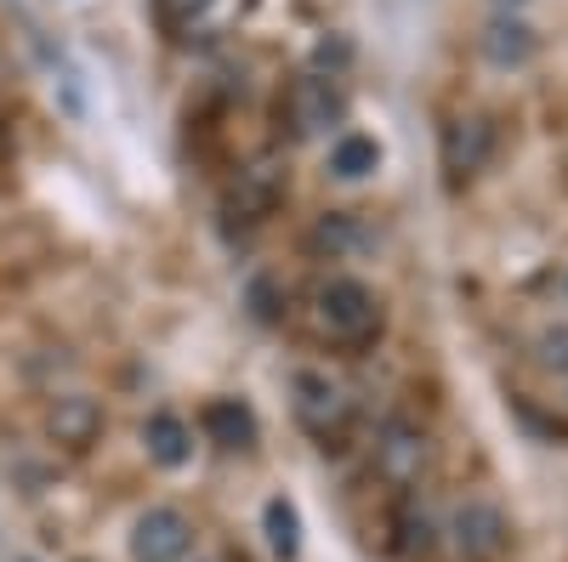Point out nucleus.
I'll use <instances>...</instances> for the list:
<instances>
[{
	"label": "nucleus",
	"mask_w": 568,
	"mask_h": 562,
	"mask_svg": "<svg viewBox=\"0 0 568 562\" xmlns=\"http://www.w3.org/2000/svg\"><path fill=\"white\" fill-rule=\"evenodd\" d=\"M382 324H387L382 302H375V290L364 285V278L336 273V278H324V285H318V296H313V330H318V341L358 352V347H369L375 336H382Z\"/></svg>",
	"instance_id": "nucleus-1"
},
{
	"label": "nucleus",
	"mask_w": 568,
	"mask_h": 562,
	"mask_svg": "<svg viewBox=\"0 0 568 562\" xmlns=\"http://www.w3.org/2000/svg\"><path fill=\"white\" fill-rule=\"evenodd\" d=\"M347 103H342V91L336 80H324V74H302L284 85V98H278V120L284 131L296 136V143H307V136H324L329 125H342Z\"/></svg>",
	"instance_id": "nucleus-2"
},
{
	"label": "nucleus",
	"mask_w": 568,
	"mask_h": 562,
	"mask_svg": "<svg viewBox=\"0 0 568 562\" xmlns=\"http://www.w3.org/2000/svg\"><path fill=\"white\" fill-rule=\"evenodd\" d=\"M291 392H296V420L324 449H336L347 438V427H353V398L329 381V375H318V369H302L291 381Z\"/></svg>",
	"instance_id": "nucleus-3"
},
{
	"label": "nucleus",
	"mask_w": 568,
	"mask_h": 562,
	"mask_svg": "<svg viewBox=\"0 0 568 562\" xmlns=\"http://www.w3.org/2000/svg\"><path fill=\"white\" fill-rule=\"evenodd\" d=\"M426 466H433V438L415 420H387L382 438H375V478L404 494L426 478Z\"/></svg>",
	"instance_id": "nucleus-4"
},
{
	"label": "nucleus",
	"mask_w": 568,
	"mask_h": 562,
	"mask_svg": "<svg viewBox=\"0 0 568 562\" xmlns=\"http://www.w3.org/2000/svg\"><path fill=\"white\" fill-rule=\"evenodd\" d=\"M194 545V523L176 505H149L131 523V562H182Z\"/></svg>",
	"instance_id": "nucleus-5"
},
{
	"label": "nucleus",
	"mask_w": 568,
	"mask_h": 562,
	"mask_svg": "<svg viewBox=\"0 0 568 562\" xmlns=\"http://www.w3.org/2000/svg\"><path fill=\"white\" fill-rule=\"evenodd\" d=\"M278 200H284V171L262 160V165H245L240 176L222 187V216L256 227V222H267L278 211Z\"/></svg>",
	"instance_id": "nucleus-6"
},
{
	"label": "nucleus",
	"mask_w": 568,
	"mask_h": 562,
	"mask_svg": "<svg viewBox=\"0 0 568 562\" xmlns=\"http://www.w3.org/2000/svg\"><path fill=\"white\" fill-rule=\"evenodd\" d=\"M455 545L471 562H495L511 545V523L495 500H460L455 505Z\"/></svg>",
	"instance_id": "nucleus-7"
},
{
	"label": "nucleus",
	"mask_w": 568,
	"mask_h": 562,
	"mask_svg": "<svg viewBox=\"0 0 568 562\" xmlns=\"http://www.w3.org/2000/svg\"><path fill=\"white\" fill-rule=\"evenodd\" d=\"M45 438L69 454H85L91 443L103 438V403L85 398V392H63L45 403Z\"/></svg>",
	"instance_id": "nucleus-8"
},
{
	"label": "nucleus",
	"mask_w": 568,
	"mask_h": 562,
	"mask_svg": "<svg viewBox=\"0 0 568 562\" xmlns=\"http://www.w3.org/2000/svg\"><path fill=\"white\" fill-rule=\"evenodd\" d=\"M489 154H495V125L484 114H460V120L444 125V171L455 182L471 176V171H484Z\"/></svg>",
	"instance_id": "nucleus-9"
},
{
	"label": "nucleus",
	"mask_w": 568,
	"mask_h": 562,
	"mask_svg": "<svg viewBox=\"0 0 568 562\" xmlns=\"http://www.w3.org/2000/svg\"><path fill=\"white\" fill-rule=\"evenodd\" d=\"M478 45H484V58H489L495 69H524V63H535V52H540V34H535L524 18L500 12V18L484 23Z\"/></svg>",
	"instance_id": "nucleus-10"
},
{
	"label": "nucleus",
	"mask_w": 568,
	"mask_h": 562,
	"mask_svg": "<svg viewBox=\"0 0 568 562\" xmlns=\"http://www.w3.org/2000/svg\"><path fill=\"white\" fill-rule=\"evenodd\" d=\"M142 449H149L154 466L176 472V466H187V454H194V432H187V420H182V415L154 409L149 420H142Z\"/></svg>",
	"instance_id": "nucleus-11"
},
{
	"label": "nucleus",
	"mask_w": 568,
	"mask_h": 562,
	"mask_svg": "<svg viewBox=\"0 0 568 562\" xmlns=\"http://www.w3.org/2000/svg\"><path fill=\"white\" fill-rule=\"evenodd\" d=\"M200 427H205V438L222 443V449H251V443H256V415H251L240 398H211L205 415H200Z\"/></svg>",
	"instance_id": "nucleus-12"
},
{
	"label": "nucleus",
	"mask_w": 568,
	"mask_h": 562,
	"mask_svg": "<svg viewBox=\"0 0 568 562\" xmlns=\"http://www.w3.org/2000/svg\"><path fill=\"white\" fill-rule=\"evenodd\" d=\"M382 171V143L364 131H342L336 143H329V176H342V182H364Z\"/></svg>",
	"instance_id": "nucleus-13"
},
{
	"label": "nucleus",
	"mask_w": 568,
	"mask_h": 562,
	"mask_svg": "<svg viewBox=\"0 0 568 562\" xmlns=\"http://www.w3.org/2000/svg\"><path fill=\"white\" fill-rule=\"evenodd\" d=\"M262 523H267V545H273L278 562H291V556L302 551V518H296V505L284 500V494H273V500L262 505Z\"/></svg>",
	"instance_id": "nucleus-14"
},
{
	"label": "nucleus",
	"mask_w": 568,
	"mask_h": 562,
	"mask_svg": "<svg viewBox=\"0 0 568 562\" xmlns=\"http://www.w3.org/2000/svg\"><path fill=\"white\" fill-rule=\"evenodd\" d=\"M358 245V227H353V216H324L318 227H313V251H329V256H347Z\"/></svg>",
	"instance_id": "nucleus-15"
},
{
	"label": "nucleus",
	"mask_w": 568,
	"mask_h": 562,
	"mask_svg": "<svg viewBox=\"0 0 568 562\" xmlns=\"http://www.w3.org/2000/svg\"><path fill=\"white\" fill-rule=\"evenodd\" d=\"M535 358H540L546 369H568V324H562V330H540Z\"/></svg>",
	"instance_id": "nucleus-16"
},
{
	"label": "nucleus",
	"mask_w": 568,
	"mask_h": 562,
	"mask_svg": "<svg viewBox=\"0 0 568 562\" xmlns=\"http://www.w3.org/2000/svg\"><path fill=\"white\" fill-rule=\"evenodd\" d=\"M205 7H216V0H160V18L176 29V23H194Z\"/></svg>",
	"instance_id": "nucleus-17"
},
{
	"label": "nucleus",
	"mask_w": 568,
	"mask_h": 562,
	"mask_svg": "<svg viewBox=\"0 0 568 562\" xmlns=\"http://www.w3.org/2000/svg\"><path fill=\"white\" fill-rule=\"evenodd\" d=\"M495 7H506V12H511V7H524V0H495Z\"/></svg>",
	"instance_id": "nucleus-18"
}]
</instances>
